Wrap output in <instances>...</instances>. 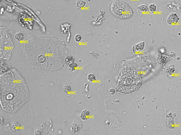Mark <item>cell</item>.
I'll return each mask as SVG.
<instances>
[{"mask_svg": "<svg viewBox=\"0 0 181 135\" xmlns=\"http://www.w3.org/2000/svg\"><path fill=\"white\" fill-rule=\"evenodd\" d=\"M90 112L88 110H84L81 112L80 117L82 120L86 121L90 118Z\"/></svg>", "mask_w": 181, "mask_h": 135, "instance_id": "cell-6", "label": "cell"}, {"mask_svg": "<svg viewBox=\"0 0 181 135\" xmlns=\"http://www.w3.org/2000/svg\"><path fill=\"white\" fill-rule=\"evenodd\" d=\"M145 47V43L144 41L140 42L134 45L132 48L133 52L135 54L142 52L144 50Z\"/></svg>", "mask_w": 181, "mask_h": 135, "instance_id": "cell-5", "label": "cell"}, {"mask_svg": "<svg viewBox=\"0 0 181 135\" xmlns=\"http://www.w3.org/2000/svg\"><path fill=\"white\" fill-rule=\"evenodd\" d=\"M74 61V58L72 56H69L66 58L65 62L67 64H69Z\"/></svg>", "mask_w": 181, "mask_h": 135, "instance_id": "cell-13", "label": "cell"}, {"mask_svg": "<svg viewBox=\"0 0 181 135\" xmlns=\"http://www.w3.org/2000/svg\"><path fill=\"white\" fill-rule=\"evenodd\" d=\"M148 8L149 11L152 13H155L157 11V5L154 3H151L149 4Z\"/></svg>", "mask_w": 181, "mask_h": 135, "instance_id": "cell-11", "label": "cell"}, {"mask_svg": "<svg viewBox=\"0 0 181 135\" xmlns=\"http://www.w3.org/2000/svg\"><path fill=\"white\" fill-rule=\"evenodd\" d=\"M78 67V64L77 63L74 62L68 64V69L69 71L70 72H73L75 71L76 69H77Z\"/></svg>", "mask_w": 181, "mask_h": 135, "instance_id": "cell-10", "label": "cell"}, {"mask_svg": "<svg viewBox=\"0 0 181 135\" xmlns=\"http://www.w3.org/2000/svg\"><path fill=\"white\" fill-rule=\"evenodd\" d=\"M110 11L113 15L119 19L126 20L131 18L133 14L131 7L126 2L116 0L111 4Z\"/></svg>", "mask_w": 181, "mask_h": 135, "instance_id": "cell-2", "label": "cell"}, {"mask_svg": "<svg viewBox=\"0 0 181 135\" xmlns=\"http://www.w3.org/2000/svg\"><path fill=\"white\" fill-rule=\"evenodd\" d=\"M137 9L139 11L143 14L147 13L149 11L148 7L144 4L139 5L137 7Z\"/></svg>", "mask_w": 181, "mask_h": 135, "instance_id": "cell-7", "label": "cell"}, {"mask_svg": "<svg viewBox=\"0 0 181 135\" xmlns=\"http://www.w3.org/2000/svg\"><path fill=\"white\" fill-rule=\"evenodd\" d=\"M34 133L35 135L41 134H42V132L41 130H38V129H36L35 130Z\"/></svg>", "mask_w": 181, "mask_h": 135, "instance_id": "cell-19", "label": "cell"}, {"mask_svg": "<svg viewBox=\"0 0 181 135\" xmlns=\"http://www.w3.org/2000/svg\"><path fill=\"white\" fill-rule=\"evenodd\" d=\"M109 92L111 95H114L115 94L116 90L114 89L111 88L109 90Z\"/></svg>", "mask_w": 181, "mask_h": 135, "instance_id": "cell-17", "label": "cell"}, {"mask_svg": "<svg viewBox=\"0 0 181 135\" xmlns=\"http://www.w3.org/2000/svg\"><path fill=\"white\" fill-rule=\"evenodd\" d=\"M11 127H12V128L13 130H16V129H17V123H12V125H11Z\"/></svg>", "mask_w": 181, "mask_h": 135, "instance_id": "cell-18", "label": "cell"}, {"mask_svg": "<svg viewBox=\"0 0 181 135\" xmlns=\"http://www.w3.org/2000/svg\"><path fill=\"white\" fill-rule=\"evenodd\" d=\"M83 37L82 35L80 34H77L74 37V40L76 42L79 43L81 42L82 40Z\"/></svg>", "mask_w": 181, "mask_h": 135, "instance_id": "cell-15", "label": "cell"}, {"mask_svg": "<svg viewBox=\"0 0 181 135\" xmlns=\"http://www.w3.org/2000/svg\"><path fill=\"white\" fill-rule=\"evenodd\" d=\"M179 17L175 12H172L169 14L167 18V23L170 25H176L179 23Z\"/></svg>", "mask_w": 181, "mask_h": 135, "instance_id": "cell-3", "label": "cell"}, {"mask_svg": "<svg viewBox=\"0 0 181 135\" xmlns=\"http://www.w3.org/2000/svg\"><path fill=\"white\" fill-rule=\"evenodd\" d=\"M87 79L88 80L91 82H95L97 80L96 75L92 73L88 74L87 75Z\"/></svg>", "mask_w": 181, "mask_h": 135, "instance_id": "cell-12", "label": "cell"}, {"mask_svg": "<svg viewBox=\"0 0 181 135\" xmlns=\"http://www.w3.org/2000/svg\"><path fill=\"white\" fill-rule=\"evenodd\" d=\"M15 38L16 40L17 41H21L24 39V33L21 32H18L16 33L15 35Z\"/></svg>", "mask_w": 181, "mask_h": 135, "instance_id": "cell-9", "label": "cell"}, {"mask_svg": "<svg viewBox=\"0 0 181 135\" xmlns=\"http://www.w3.org/2000/svg\"><path fill=\"white\" fill-rule=\"evenodd\" d=\"M86 5V2L84 0H77L76 5L78 9L84 8Z\"/></svg>", "mask_w": 181, "mask_h": 135, "instance_id": "cell-8", "label": "cell"}, {"mask_svg": "<svg viewBox=\"0 0 181 135\" xmlns=\"http://www.w3.org/2000/svg\"><path fill=\"white\" fill-rule=\"evenodd\" d=\"M71 87L69 85H66L63 86V91L65 93H68L71 91Z\"/></svg>", "mask_w": 181, "mask_h": 135, "instance_id": "cell-14", "label": "cell"}, {"mask_svg": "<svg viewBox=\"0 0 181 135\" xmlns=\"http://www.w3.org/2000/svg\"><path fill=\"white\" fill-rule=\"evenodd\" d=\"M141 84L140 76L135 72L125 73L120 77L118 88L124 93H131L138 89Z\"/></svg>", "mask_w": 181, "mask_h": 135, "instance_id": "cell-1", "label": "cell"}, {"mask_svg": "<svg viewBox=\"0 0 181 135\" xmlns=\"http://www.w3.org/2000/svg\"><path fill=\"white\" fill-rule=\"evenodd\" d=\"M38 60L39 62L42 63L44 62L45 60V57L43 56H40L38 57Z\"/></svg>", "mask_w": 181, "mask_h": 135, "instance_id": "cell-16", "label": "cell"}, {"mask_svg": "<svg viewBox=\"0 0 181 135\" xmlns=\"http://www.w3.org/2000/svg\"><path fill=\"white\" fill-rule=\"evenodd\" d=\"M82 127V123L78 119L74 121L70 127V131L72 133H76L79 132Z\"/></svg>", "mask_w": 181, "mask_h": 135, "instance_id": "cell-4", "label": "cell"}]
</instances>
